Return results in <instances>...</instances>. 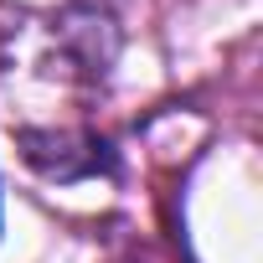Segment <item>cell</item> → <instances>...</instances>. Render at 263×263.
<instances>
[{"label": "cell", "mask_w": 263, "mask_h": 263, "mask_svg": "<svg viewBox=\"0 0 263 263\" xmlns=\"http://www.w3.org/2000/svg\"><path fill=\"white\" fill-rule=\"evenodd\" d=\"M21 155L52 181H88L114 176V150L93 129H16Z\"/></svg>", "instance_id": "1"}, {"label": "cell", "mask_w": 263, "mask_h": 263, "mask_svg": "<svg viewBox=\"0 0 263 263\" xmlns=\"http://www.w3.org/2000/svg\"><path fill=\"white\" fill-rule=\"evenodd\" d=\"M0 222H6V206H0Z\"/></svg>", "instance_id": "2"}]
</instances>
